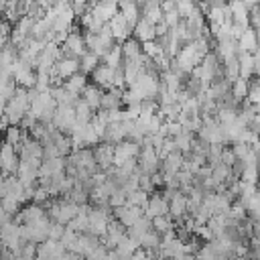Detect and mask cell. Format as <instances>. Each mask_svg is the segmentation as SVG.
Here are the masks:
<instances>
[{"instance_id": "12", "label": "cell", "mask_w": 260, "mask_h": 260, "mask_svg": "<svg viewBox=\"0 0 260 260\" xmlns=\"http://www.w3.org/2000/svg\"><path fill=\"white\" fill-rule=\"evenodd\" d=\"M91 14L95 16V18H100L104 24H108L118 12H120V8H118V2H93L91 4Z\"/></svg>"}, {"instance_id": "17", "label": "cell", "mask_w": 260, "mask_h": 260, "mask_svg": "<svg viewBox=\"0 0 260 260\" xmlns=\"http://www.w3.org/2000/svg\"><path fill=\"white\" fill-rule=\"evenodd\" d=\"M87 85H89V77H87L85 73H81V71L63 81V87H65L69 93L77 95V98H81V93H83V89H85Z\"/></svg>"}, {"instance_id": "32", "label": "cell", "mask_w": 260, "mask_h": 260, "mask_svg": "<svg viewBox=\"0 0 260 260\" xmlns=\"http://www.w3.org/2000/svg\"><path fill=\"white\" fill-rule=\"evenodd\" d=\"M150 223H152V230H154L156 234H160V236L167 234V232H173V230H175V221H173L171 215H158V217H152Z\"/></svg>"}, {"instance_id": "19", "label": "cell", "mask_w": 260, "mask_h": 260, "mask_svg": "<svg viewBox=\"0 0 260 260\" xmlns=\"http://www.w3.org/2000/svg\"><path fill=\"white\" fill-rule=\"evenodd\" d=\"M132 37H134L138 43H148V41H154V39H156L154 24L146 22L144 18H140V20L136 22V26L132 28Z\"/></svg>"}, {"instance_id": "43", "label": "cell", "mask_w": 260, "mask_h": 260, "mask_svg": "<svg viewBox=\"0 0 260 260\" xmlns=\"http://www.w3.org/2000/svg\"><path fill=\"white\" fill-rule=\"evenodd\" d=\"M160 8H162V14L175 12V10H177V0H162V2H160Z\"/></svg>"}, {"instance_id": "40", "label": "cell", "mask_w": 260, "mask_h": 260, "mask_svg": "<svg viewBox=\"0 0 260 260\" xmlns=\"http://www.w3.org/2000/svg\"><path fill=\"white\" fill-rule=\"evenodd\" d=\"M65 230H67V225L53 221V223H51V228H49V240H53V242H61V238H63Z\"/></svg>"}, {"instance_id": "4", "label": "cell", "mask_w": 260, "mask_h": 260, "mask_svg": "<svg viewBox=\"0 0 260 260\" xmlns=\"http://www.w3.org/2000/svg\"><path fill=\"white\" fill-rule=\"evenodd\" d=\"M138 169L144 175H154L160 171V158H158V152L152 144L142 142L140 154H138Z\"/></svg>"}, {"instance_id": "29", "label": "cell", "mask_w": 260, "mask_h": 260, "mask_svg": "<svg viewBox=\"0 0 260 260\" xmlns=\"http://www.w3.org/2000/svg\"><path fill=\"white\" fill-rule=\"evenodd\" d=\"M75 118H77V124H89L91 122V118H93V110L87 106V102L83 100V98H79L77 102H75Z\"/></svg>"}, {"instance_id": "33", "label": "cell", "mask_w": 260, "mask_h": 260, "mask_svg": "<svg viewBox=\"0 0 260 260\" xmlns=\"http://www.w3.org/2000/svg\"><path fill=\"white\" fill-rule=\"evenodd\" d=\"M195 136H197V134H193V132H187V130H183L179 136H175L173 140H175V146H177V150H179V152H183V154L191 152V144H193Z\"/></svg>"}, {"instance_id": "16", "label": "cell", "mask_w": 260, "mask_h": 260, "mask_svg": "<svg viewBox=\"0 0 260 260\" xmlns=\"http://www.w3.org/2000/svg\"><path fill=\"white\" fill-rule=\"evenodd\" d=\"M238 43V53H256L260 43H258V37H256V30L254 28H246L242 32V37L236 41Z\"/></svg>"}, {"instance_id": "7", "label": "cell", "mask_w": 260, "mask_h": 260, "mask_svg": "<svg viewBox=\"0 0 260 260\" xmlns=\"http://www.w3.org/2000/svg\"><path fill=\"white\" fill-rule=\"evenodd\" d=\"M142 211H144V215H146L148 219L158 217V215H169V199H167L162 193L154 191V193H150L148 203L142 207Z\"/></svg>"}, {"instance_id": "51", "label": "cell", "mask_w": 260, "mask_h": 260, "mask_svg": "<svg viewBox=\"0 0 260 260\" xmlns=\"http://www.w3.org/2000/svg\"><path fill=\"white\" fill-rule=\"evenodd\" d=\"M0 130H2V128H0Z\"/></svg>"}, {"instance_id": "14", "label": "cell", "mask_w": 260, "mask_h": 260, "mask_svg": "<svg viewBox=\"0 0 260 260\" xmlns=\"http://www.w3.org/2000/svg\"><path fill=\"white\" fill-rule=\"evenodd\" d=\"M126 236V228L116 219H112L110 221V225H108V230H106V236L102 238V244L108 248V250H114L118 244H120V240Z\"/></svg>"}, {"instance_id": "41", "label": "cell", "mask_w": 260, "mask_h": 260, "mask_svg": "<svg viewBox=\"0 0 260 260\" xmlns=\"http://www.w3.org/2000/svg\"><path fill=\"white\" fill-rule=\"evenodd\" d=\"M248 260H260V242L256 238H252V242L248 244Z\"/></svg>"}, {"instance_id": "36", "label": "cell", "mask_w": 260, "mask_h": 260, "mask_svg": "<svg viewBox=\"0 0 260 260\" xmlns=\"http://www.w3.org/2000/svg\"><path fill=\"white\" fill-rule=\"evenodd\" d=\"M148 197L150 193L144 191V189H136L132 193H128V205H136V207H144L148 203Z\"/></svg>"}, {"instance_id": "1", "label": "cell", "mask_w": 260, "mask_h": 260, "mask_svg": "<svg viewBox=\"0 0 260 260\" xmlns=\"http://www.w3.org/2000/svg\"><path fill=\"white\" fill-rule=\"evenodd\" d=\"M61 51H63V57H75V59H81L87 53L85 39H83V32H81V26H79L77 20L73 22L71 32L67 35L65 43L61 45Z\"/></svg>"}, {"instance_id": "5", "label": "cell", "mask_w": 260, "mask_h": 260, "mask_svg": "<svg viewBox=\"0 0 260 260\" xmlns=\"http://www.w3.org/2000/svg\"><path fill=\"white\" fill-rule=\"evenodd\" d=\"M53 126L63 134H71V130L77 126L75 108L73 106H57L55 116H53Z\"/></svg>"}, {"instance_id": "47", "label": "cell", "mask_w": 260, "mask_h": 260, "mask_svg": "<svg viewBox=\"0 0 260 260\" xmlns=\"http://www.w3.org/2000/svg\"><path fill=\"white\" fill-rule=\"evenodd\" d=\"M134 2H138V4H140V6H142V4H146V2H148V0H134Z\"/></svg>"}, {"instance_id": "2", "label": "cell", "mask_w": 260, "mask_h": 260, "mask_svg": "<svg viewBox=\"0 0 260 260\" xmlns=\"http://www.w3.org/2000/svg\"><path fill=\"white\" fill-rule=\"evenodd\" d=\"M110 209L112 207H89V211H87V219H89L87 234L98 236V238L106 236V230L112 221L110 219Z\"/></svg>"}, {"instance_id": "48", "label": "cell", "mask_w": 260, "mask_h": 260, "mask_svg": "<svg viewBox=\"0 0 260 260\" xmlns=\"http://www.w3.org/2000/svg\"><path fill=\"white\" fill-rule=\"evenodd\" d=\"M100 2H118V0H100Z\"/></svg>"}, {"instance_id": "38", "label": "cell", "mask_w": 260, "mask_h": 260, "mask_svg": "<svg viewBox=\"0 0 260 260\" xmlns=\"http://www.w3.org/2000/svg\"><path fill=\"white\" fill-rule=\"evenodd\" d=\"M126 203H128V193H126L122 187H118V189L110 195V207L116 209V207H122V205H126Z\"/></svg>"}, {"instance_id": "11", "label": "cell", "mask_w": 260, "mask_h": 260, "mask_svg": "<svg viewBox=\"0 0 260 260\" xmlns=\"http://www.w3.org/2000/svg\"><path fill=\"white\" fill-rule=\"evenodd\" d=\"M230 14H232V22L240 24L244 28H250V8L244 4V0H230L228 2Z\"/></svg>"}, {"instance_id": "3", "label": "cell", "mask_w": 260, "mask_h": 260, "mask_svg": "<svg viewBox=\"0 0 260 260\" xmlns=\"http://www.w3.org/2000/svg\"><path fill=\"white\" fill-rule=\"evenodd\" d=\"M18 165H20L18 150H16L12 144L2 142V144H0V175H2V177L16 175V173H18Z\"/></svg>"}, {"instance_id": "42", "label": "cell", "mask_w": 260, "mask_h": 260, "mask_svg": "<svg viewBox=\"0 0 260 260\" xmlns=\"http://www.w3.org/2000/svg\"><path fill=\"white\" fill-rule=\"evenodd\" d=\"M250 28H254V30L260 28V6L250 8Z\"/></svg>"}, {"instance_id": "8", "label": "cell", "mask_w": 260, "mask_h": 260, "mask_svg": "<svg viewBox=\"0 0 260 260\" xmlns=\"http://www.w3.org/2000/svg\"><path fill=\"white\" fill-rule=\"evenodd\" d=\"M144 215V211H142V207H136V205H122V207H116L114 209V217L128 230V228H132L140 217Z\"/></svg>"}, {"instance_id": "46", "label": "cell", "mask_w": 260, "mask_h": 260, "mask_svg": "<svg viewBox=\"0 0 260 260\" xmlns=\"http://www.w3.org/2000/svg\"><path fill=\"white\" fill-rule=\"evenodd\" d=\"M6 6H8V0H0V14H4Z\"/></svg>"}, {"instance_id": "18", "label": "cell", "mask_w": 260, "mask_h": 260, "mask_svg": "<svg viewBox=\"0 0 260 260\" xmlns=\"http://www.w3.org/2000/svg\"><path fill=\"white\" fill-rule=\"evenodd\" d=\"M169 215L173 219H181L187 215V195H183L181 191H177L171 199H169Z\"/></svg>"}, {"instance_id": "49", "label": "cell", "mask_w": 260, "mask_h": 260, "mask_svg": "<svg viewBox=\"0 0 260 260\" xmlns=\"http://www.w3.org/2000/svg\"><path fill=\"white\" fill-rule=\"evenodd\" d=\"M2 20H4V18H2V14H0V22H2Z\"/></svg>"}, {"instance_id": "26", "label": "cell", "mask_w": 260, "mask_h": 260, "mask_svg": "<svg viewBox=\"0 0 260 260\" xmlns=\"http://www.w3.org/2000/svg\"><path fill=\"white\" fill-rule=\"evenodd\" d=\"M142 53H144L150 61H158V59L167 57V53H165V49H162V43H160L158 39L148 41V43H142Z\"/></svg>"}, {"instance_id": "50", "label": "cell", "mask_w": 260, "mask_h": 260, "mask_svg": "<svg viewBox=\"0 0 260 260\" xmlns=\"http://www.w3.org/2000/svg\"><path fill=\"white\" fill-rule=\"evenodd\" d=\"M228 2H230V0H228Z\"/></svg>"}, {"instance_id": "28", "label": "cell", "mask_w": 260, "mask_h": 260, "mask_svg": "<svg viewBox=\"0 0 260 260\" xmlns=\"http://www.w3.org/2000/svg\"><path fill=\"white\" fill-rule=\"evenodd\" d=\"M51 95L55 98V102H57V106H75V102L79 100L77 95H73V93H69L63 85H57V87H51Z\"/></svg>"}, {"instance_id": "22", "label": "cell", "mask_w": 260, "mask_h": 260, "mask_svg": "<svg viewBox=\"0 0 260 260\" xmlns=\"http://www.w3.org/2000/svg\"><path fill=\"white\" fill-rule=\"evenodd\" d=\"M102 95H104V89L98 87V85H93L91 81H89V85H87V87L83 89V93H81V98L87 102V106H89L93 112L100 110V106H102Z\"/></svg>"}, {"instance_id": "25", "label": "cell", "mask_w": 260, "mask_h": 260, "mask_svg": "<svg viewBox=\"0 0 260 260\" xmlns=\"http://www.w3.org/2000/svg\"><path fill=\"white\" fill-rule=\"evenodd\" d=\"M100 65H102V57H100V55H95V53H89V51L79 59V71H81V73H85L87 77H89V75H91Z\"/></svg>"}, {"instance_id": "23", "label": "cell", "mask_w": 260, "mask_h": 260, "mask_svg": "<svg viewBox=\"0 0 260 260\" xmlns=\"http://www.w3.org/2000/svg\"><path fill=\"white\" fill-rule=\"evenodd\" d=\"M102 63L104 65H108V67H112V69H120L122 65H124V53H122V45H114L104 57H102Z\"/></svg>"}, {"instance_id": "24", "label": "cell", "mask_w": 260, "mask_h": 260, "mask_svg": "<svg viewBox=\"0 0 260 260\" xmlns=\"http://www.w3.org/2000/svg\"><path fill=\"white\" fill-rule=\"evenodd\" d=\"M248 89H250V79L238 77V79H234V81H232V87H230V95L234 98V102L242 104V102H246Z\"/></svg>"}, {"instance_id": "9", "label": "cell", "mask_w": 260, "mask_h": 260, "mask_svg": "<svg viewBox=\"0 0 260 260\" xmlns=\"http://www.w3.org/2000/svg\"><path fill=\"white\" fill-rule=\"evenodd\" d=\"M93 154H95V162L100 171L108 173L110 169H114V144L100 142L98 146H93Z\"/></svg>"}, {"instance_id": "27", "label": "cell", "mask_w": 260, "mask_h": 260, "mask_svg": "<svg viewBox=\"0 0 260 260\" xmlns=\"http://www.w3.org/2000/svg\"><path fill=\"white\" fill-rule=\"evenodd\" d=\"M240 61V77L252 79L254 77V55L252 53H238Z\"/></svg>"}, {"instance_id": "39", "label": "cell", "mask_w": 260, "mask_h": 260, "mask_svg": "<svg viewBox=\"0 0 260 260\" xmlns=\"http://www.w3.org/2000/svg\"><path fill=\"white\" fill-rule=\"evenodd\" d=\"M0 207H2L8 215H12V217L22 209V205H20L16 199H12V197H2V199H0Z\"/></svg>"}, {"instance_id": "31", "label": "cell", "mask_w": 260, "mask_h": 260, "mask_svg": "<svg viewBox=\"0 0 260 260\" xmlns=\"http://www.w3.org/2000/svg\"><path fill=\"white\" fill-rule=\"evenodd\" d=\"M138 248H140L138 240H134V238H130V236L126 234V236L120 240V244H118L114 250H116V254H118V256H132V254H134Z\"/></svg>"}, {"instance_id": "45", "label": "cell", "mask_w": 260, "mask_h": 260, "mask_svg": "<svg viewBox=\"0 0 260 260\" xmlns=\"http://www.w3.org/2000/svg\"><path fill=\"white\" fill-rule=\"evenodd\" d=\"M244 4L248 8H256V6H260V0H244Z\"/></svg>"}, {"instance_id": "37", "label": "cell", "mask_w": 260, "mask_h": 260, "mask_svg": "<svg viewBox=\"0 0 260 260\" xmlns=\"http://www.w3.org/2000/svg\"><path fill=\"white\" fill-rule=\"evenodd\" d=\"M246 102H248L250 106L260 104V77H252V79H250V89H248Z\"/></svg>"}, {"instance_id": "13", "label": "cell", "mask_w": 260, "mask_h": 260, "mask_svg": "<svg viewBox=\"0 0 260 260\" xmlns=\"http://www.w3.org/2000/svg\"><path fill=\"white\" fill-rule=\"evenodd\" d=\"M114 77H116V69H112V67H108V65H100L91 75H89V79H91V83L93 85H98V87H102V89H110L112 85H114Z\"/></svg>"}, {"instance_id": "30", "label": "cell", "mask_w": 260, "mask_h": 260, "mask_svg": "<svg viewBox=\"0 0 260 260\" xmlns=\"http://www.w3.org/2000/svg\"><path fill=\"white\" fill-rule=\"evenodd\" d=\"M24 136H26V130H22L20 126H8V128L4 130V142L12 144L14 148H18V146L22 144Z\"/></svg>"}, {"instance_id": "21", "label": "cell", "mask_w": 260, "mask_h": 260, "mask_svg": "<svg viewBox=\"0 0 260 260\" xmlns=\"http://www.w3.org/2000/svg\"><path fill=\"white\" fill-rule=\"evenodd\" d=\"M122 53H124V61H140L142 59V43H138L134 37L126 39L122 43Z\"/></svg>"}, {"instance_id": "6", "label": "cell", "mask_w": 260, "mask_h": 260, "mask_svg": "<svg viewBox=\"0 0 260 260\" xmlns=\"http://www.w3.org/2000/svg\"><path fill=\"white\" fill-rule=\"evenodd\" d=\"M140 146H142V144H138V142H134V140H122L120 144H116V146H114V167H122L126 160L138 158Z\"/></svg>"}, {"instance_id": "10", "label": "cell", "mask_w": 260, "mask_h": 260, "mask_svg": "<svg viewBox=\"0 0 260 260\" xmlns=\"http://www.w3.org/2000/svg\"><path fill=\"white\" fill-rule=\"evenodd\" d=\"M108 26H110V32H112V37H114V41H116L118 45H122L126 39L132 37V26L126 22V18H124L120 12L108 22Z\"/></svg>"}, {"instance_id": "35", "label": "cell", "mask_w": 260, "mask_h": 260, "mask_svg": "<svg viewBox=\"0 0 260 260\" xmlns=\"http://www.w3.org/2000/svg\"><path fill=\"white\" fill-rule=\"evenodd\" d=\"M240 181L250 183V185H258L260 183V169H258V165H244Z\"/></svg>"}, {"instance_id": "34", "label": "cell", "mask_w": 260, "mask_h": 260, "mask_svg": "<svg viewBox=\"0 0 260 260\" xmlns=\"http://www.w3.org/2000/svg\"><path fill=\"white\" fill-rule=\"evenodd\" d=\"M238 77H240V61H238V57L223 61V79H228L232 83Z\"/></svg>"}, {"instance_id": "44", "label": "cell", "mask_w": 260, "mask_h": 260, "mask_svg": "<svg viewBox=\"0 0 260 260\" xmlns=\"http://www.w3.org/2000/svg\"><path fill=\"white\" fill-rule=\"evenodd\" d=\"M6 104H8V100H6V98H2V95H0V116H2V114H4V112H6Z\"/></svg>"}, {"instance_id": "15", "label": "cell", "mask_w": 260, "mask_h": 260, "mask_svg": "<svg viewBox=\"0 0 260 260\" xmlns=\"http://www.w3.org/2000/svg\"><path fill=\"white\" fill-rule=\"evenodd\" d=\"M118 8H120V14L126 18V22L134 28L136 22L142 18V8L138 2L134 0H118Z\"/></svg>"}, {"instance_id": "20", "label": "cell", "mask_w": 260, "mask_h": 260, "mask_svg": "<svg viewBox=\"0 0 260 260\" xmlns=\"http://www.w3.org/2000/svg\"><path fill=\"white\" fill-rule=\"evenodd\" d=\"M140 8H142V18H144L146 22H150V24L156 26L158 22L165 20V14H162V8H160L158 2H146V4H142Z\"/></svg>"}]
</instances>
